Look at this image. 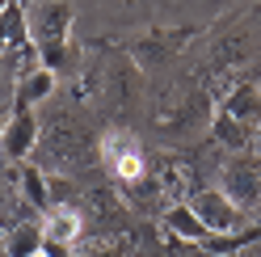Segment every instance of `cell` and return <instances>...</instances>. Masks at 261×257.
I'll return each instance as SVG.
<instances>
[{"label": "cell", "instance_id": "6da1fadb", "mask_svg": "<svg viewBox=\"0 0 261 257\" xmlns=\"http://www.w3.org/2000/svg\"><path fill=\"white\" fill-rule=\"evenodd\" d=\"M106 160L114 165V173H118L122 182H139L143 177V156L135 148V139H126V135H110L106 139Z\"/></svg>", "mask_w": 261, "mask_h": 257}, {"label": "cell", "instance_id": "7a4b0ae2", "mask_svg": "<svg viewBox=\"0 0 261 257\" xmlns=\"http://www.w3.org/2000/svg\"><path fill=\"white\" fill-rule=\"evenodd\" d=\"M80 232V215L76 211H55L46 219V240H76Z\"/></svg>", "mask_w": 261, "mask_h": 257}]
</instances>
